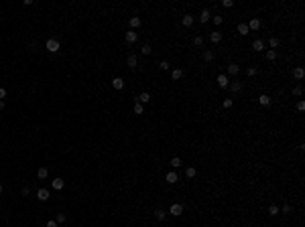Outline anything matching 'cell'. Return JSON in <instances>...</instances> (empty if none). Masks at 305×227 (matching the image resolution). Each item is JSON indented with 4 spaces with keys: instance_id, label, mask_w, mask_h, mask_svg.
Returning a JSON list of instances; mask_svg holds the SVG:
<instances>
[{
    "instance_id": "1",
    "label": "cell",
    "mask_w": 305,
    "mask_h": 227,
    "mask_svg": "<svg viewBox=\"0 0 305 227\" xmlns=\"http://www.w3.org/2000/svg\"><path fill=\"white\" fill-rule=\"evenodd\" d=\"M45 49H47L49 53H57L61 49V43L57 39H47V43H45Z\"/></svg>"
},
{
    "instance_id": "2",
    "label": "cell",
    "mask_w": 305,
    "mask_h": 227,
    "mask_svg": "<svg viewBox=\"0 0 305 227\" xmlns=\"http://www.w3.org/2000/svg\"><path fill=\"white\" fill-rule=\"evenodd\" d=\"M169 213L173 215V217H179V215L183 213V205H181V203H173L171 209H169Z\"/></svg>"
},
{
    "instance_id": "3",
    "label": "cell",
    "mask_w": 305,
    "mask_h": 227,
    "mask_svg": "<svg viewBox=\"0 0 305 227\" xmlns=\"http://www.w3.org/2000/svg\"><path fill=\"white\" fill-rule=\"evenodd\" d=\"M218 87H222V89H226V87H228V85H230V81H228V75H218Z\"/></svg>"
},
{
    "instance_id": "4",
    "label": "cell",
    "mask_w": 305,
    "mask_h": 227,
    "mask_svg": "<svg viewBox=\"0 0 305 227\" xmlns=\"http://www.w3.org/2000/svg\"><path fill=\"white\" fill-rule=\"evenodd\" d=\"M165 180H167L169 185H175L177 180H179V174H177L175 170H171V173H167V176H165Z\"/></svg>"
},
{
    "instance_id": "5",
    "label": "cell",
    "mask_w": 305,
    "mask_h": 227,
    "mask_svg": "<svg viewBox=\"0 0 305 227\" xmlns=\"http://www.w3.org/2000/svg\"><path fill=\"white\" fill-rule=\"evenodd\" d=\"M181 22H183V27H191V25L195 22V18H193V14H183Z\"/></svg>"
},
{
    "instance_id": "6",
    "label": "cell",
    "mask_w": 305,
    "mask_h": 227,
    "mask_svg": "<svg viewBox=\"0 0 305 227\" xmlns=\"http://www.w3.org/2000/svg\"><path fill=\"white\" fill-rule=\"evenodd\" d=\"M112 87H114V89H118V91H120V89H124V79H122V77H114V79H112Z\"/></svg>"
},
{
    "instance_id": "7",
    "label": "cell",
    "mask_w": 305,
    "mask_h": 227,
    "mask_svg": "<svg viewBox=\"0 0 305 227\" xmlns=\"http://www.w3.org/2000/svg\"><path fill=\"white\" fill-rule=\"evenodd\" d=\"M293 77L301 81L305 77V69H303V67H295V69H293Z\"/></svg>"
},
{
    "instance_id": "8",
    "label": "cell",
    "mask_w": 305,
    "mask_h": 227,
    "mask_svg": "<svg viewBox=\"0 0 305 227\" xmlns=\"http://www.w3.org/2000/svg\"><path fill=\"white\" fill-rule=\"evenodd\" d=\"M37 199L39 201H49V191L47 189H39V191H37Z\"/></svg>"
},
{
    "instance_id": "9",
    "label": "cell",
    "mask_w": 305,
    "mask_h": 227,
    "mask_svg": "<svg viewBox=\"0 0 305 227\" xmlns=\"http://www.w3.org/2000/svg\"><path fill=\"white\" fill-rule=\"evenodd\" d=\"M210 18H212V12L208 10V8H203V10H202V14H199V22H208Z\"/></svg>"
},
{
    "instance_id": "10",
    "label": "cell",
    "mask_w": 305,
    "mask_h": 227,
    "mask_svg": "<svg viewBox=\"0 0 305 227\" xmlns=\"http://www.w3.org/2000/svg\"><path fill=\"white\" fill-rule=\"evenodd\" d=\"M136 100H138V104H141V106H144V104H149V101H151V95L147 94V91H142V94L138 95Z\"/></svg>"
},
{
    "instance_id": "11",
    "label": "cell",
    "mask_w": 305,
    "mask_h": 227,
    "mask_svg": "<svg viewBox=\"0 0 305 227\" xmlns=\"http://www.w3.org/2000/svg\"><path fill=\"white\" fill-rule=\"evenodd\" d=\"M124 39H126V43H130V45H132V43H136V39H138V35H136L134 31H128Z\"/></svg>"
},
{
    "instance_id": "12",
    "label": "cell",
    "mask_w": 305,
    "mask_h": 227,
    "mask_svg": "<svg viewBox=\"0 0 305 227\" xmlns=\"http://www.w3.org/2000/svg\"><path fill=\"white\" fill-rule=\"evenodd\" d=\"M228 73H230V75H238V73H240V65H238V63H230V65H228Z\"/></svg>"
},
{
    "instance_id": "13",
    "label": "cell",
    "mask_w": 305,
    "mask_h": 227,
    "mask_svg": "<svg viewBox=\"0 0 305 227\" xmlns=\"http://www.w3.org/2000/svg\"><path fill=\"white\" fill-rule=\"evenodd\" d=\"M63 187H65V180L63 179H53V189L55 191H61Z\"/></svg>"
},
{
    "instance_id": "14",
    "label": "cell",
    "mask_w": 305,
    "mask_h": 227,
    "mask_svg": "<svg viewBox=\"0 0 305 227\" xmlns=\"http://www.w3.org/2000/svg\"><path fill=\"white\" fill-rule=\"evenodd\" d=\"M230 89L234 91V94L242 91V81H232V83H230Z\"/></svg>"
},
{
    "instance_id": "15",
    "label": "cell",
    "mask_w": 305,
    "mask_h": 227,
    "mask_svg": "<svg viewBox=\"0 0 305 227\" xmlns=\"http://www.w3.org/2000/svg\"><path fill=\"white\" fill-rule=\"evenodd\" d=\"M238 33L242 35V37H246V35L250 33V28H248V25H244V22H240V25H238Z\"/></svg>"
},
{
    "instance_id": "16",
    "label": "cell",
    "mask_w": 305,
    "mask_h": 227,
    "mask_svg": "<svg viewBox=\"0 0 305 227\" xmlns=\"http://www.w3.org/2000/svg\"><path fill=\"white\" fill-rule=\"evenodd\" d=\"M169 164H171V168L175 170V168H179V166H181V158H179V156H173V158L169 160Z\"/></svg>"
},
{
    "instance_id": "17",
    "label": "cell",
    "mask_w": 305,
    "mask_h": 227,
    "mask_svg": "<svg viewBox=\"0 0 305 227\" xmlns=\"http://www.w3.org/2000/svg\"><path fill=\"white\" fill-rule=\"evenodd\" d=\"M210 41L218 45V43L222 41V33H220V31H216V33H212V35H210Z\"/></svg>"
},
{
    "instance_id": "18",
    "label": "cell",
    "mask_w": 305,
    "mask_h": 227,
    "mask_svg": "<svg viewBox=\"0 0 305 227\" xmlns=\"http://www.w3.org/2000/svg\"><path fill=\"white\" fill-rule=\"evenodd\" d=\"M181 77H183V71H181V69H173V71H171V79H173V81L181 79Z\"/></svg>"
},
{
    "instance_id": "19",
    "label": "cell",
    "mask_w": 305,
    "mask_h": 227,
    "mask_svg": "<svg viewBox=\"0 0 305 227\" xmlns=\"http://www.w3.org/2000/svg\"><path fill=\"white\" fill-rule=\"evenodd\" d=\"M248 28H252V31H258V28H260V20H258V18H252L250 22H248Z\"/></svg>"
},
{
    "instance_id": "20",
    "label": "cell",
    "mask_w": 305,
    "mask_h": 227,
    "mask_svg": "<svg viewBox=\"0 0 305 227\" xmlns=\"http://www.w3.org/2000/svg\"><path fill=\"white\" fill-rule=\"evenodd\" d=\"M258 104H260V106H264V107L271 106V97H269V95H260V97H258Z\"/></svg>"
},
{
    "instance_id": "21",
    "label": "cell",
    "mask_w": 305,
    "mask_h": 227,
    "mask_svg": "<svg viewBox=\"0 0 305 227\" xmlns=\"http://www.w3.org/2000/svg\"><path fill=\"white\" fill-rule=\"evenodd\" d=\"M136 63H138L136 55H134V53H130V55H128V65H130V69H134V67H136Z\"/></svg>"
},
{
    "instance_id": "22",
    "label": "cell",
    "mask_w": 305,
    "mask_h": 227,
    "mask_svg": "<svg viewBox=\"0 0 305 227\" xmlns=\"http://www.w3.org/2000/svg\"><path fill=\"white\" fill-rule=\"evenodd\" d=\"M141 27V18L138 16H130V28H138Z\"/></svg>"
},
{
    "instance_id": "23",
    "label": "cell",
    "mask_w": 305,
    "mask_h": 227,
    "mask_svg": "<svg viewBox=\"0 0 305 227\" xmlns=\"http://www.w3.org/2000/svg\"><path fill=\"white\" fill-rule=\"evenodd\" d=\"M252 49H254V51H263V49H264V43H263L260 39H256L254 43H252Z\"/></svg>"
},
{
    "instance_id": "24",
    "label": "cell",
    "mask_w": 305,
    "mask_h": 227,
    "mask_svg": "<svg viewBox=\"0 0 305 227\" xmlns=\"http://www.w3.org/2000/svg\"><path fill=\"white\" fill-rule=\"evenodd\" d=\"M155 217H157V219H159V221H165V217H167V213H165L163 209H155Z\"/></svg>"
},
{
    "instance_id": "25",
    "label": "cell",
    "mask_w": 305,
    "mask_h": 227,
    "mask_svg": "<svg viewBox=\"0 0 305 227\" xmlns=\"http://www.w3.org/2000/svg\"><path fill=\"white\" fill-rule=\"evenodd\" d=\"M214 57H216L214 51H203V61H208V63H210V61H214Z\"/></svg>"
},
{
    "instance_id": "26",
    "label": "cell",
    "mask_w": 305,
    "mask_h": 227,
    "mask_svg": "<svg viewBox=\"0 0 305 227\" xmlns=\"http://www.w3.org/2000/svg\"><path fill=\"white\" fill-rule=\"evenodd\" d=\"M195 173H197V170H195V166L185 168V176H187V179H193V176H195Z\"/></svg>"
},
{
    "instance_id": "27",
    "label": "cell",
    "mask_w": 305,
    "mask_h": 227,
    "mask_svg": "<svg viewBox=\"0 0 305 227\" xmlns=\"http://www.w3.org/2000/svg\"><path fill=\"white\" fill-rule=\"evenodd\" d=\"M266 59L275 61V59H277V51H275V49H269V51H266Z\"/></svg>"
},
{
    "instance_id": "28",
    "label": "cell",
    "mask_w": 305,
    "mask_h": 227,
    "mask_svg": "<svg viewBox=\"0 0 305 227\" xmlns=\"http://www.w3.org/2000/svg\"><path fill=\"white\" fill-rule=\"evenodd\" d=\"M37 176H39V179H47L49 170H47V168H39V170H37Z\"/></svg>"
},
{
    "instance_id": "29",
    "label": "cell",
    "mask_w": 305,
    "mask_h": 227,
    "mask_svg": "<svg viewBox=\"0 0 305 227\" xmlns=\"http://www.w3.org/2000/svg\"><path fill=\"white\" fill-rule=\"evenodd\" d=\"M279 213H285V215H291V213H293V209H291V205H283V209H279Z\"/></svg>"
},
{
    "instance_id": "30",
    "label": "cell",
    "mask_w": 305,
    "mask_h": 227,
    "mask_svg": "<svg viewBox=\"0 0 305 227\" xmlns=\"http://www.w3.org/2000/svg\"><path fill=\"white\" fill-rule=\"evenodd\" d=\"M132 112H134V113H138V116H141V113L144 112V107H142L141 104H138V101H136V104H134V107H132Z\"/></svg>"
},
{
    "instance_id": "31",
    "label": "cell",
    "mask_w": 305,
    "mask_h": 227,
    "mask_svg": "<svg viewBox=\"0 0 305 227\" xmlns=\"http://www.w3.org/2000/svg\"><path fill=\"white\" fill-rule=\"evenodd\" d=\"M269 45H271V49H275V51H277V47H279V39H277V37H271Z\"/></svg>"
},
{
    "instance_id": "32",
    "label": "cell",
    "mask_w": 305,
    "mask_h": 227,
    "mask_svg": "<svg viewBox=\"0 0 305 227\" xmlns=\"http://www.w3.org/2000/svg\"><path fill=\"white\" fill-rule=\"evenodd\" d=\"M141 53H142V55H151V53H153L151 45H142V47H141Z\"/></svg>"
},
{
    "instance_id": "33",
    "label": "cell",
    "mask_w": 305,
    "mask_h": 227,
    "mask_svg": "<svg viewBox=\"0 0 305 227\" xmlns=\"http://www.w3.org/2000/svg\"><path fill=\"white\" fill-rule=\"evenodd\" d=\"M256 73H258V69H256V67H248V69H246V75H248V77H254Z\"/></svg>"
},
{
    "instance_id": "34",
    "label": "cell",
    "mask_w": 305,
    "mask_h": 227,
    "mask_svg": "<svg viewBox=\"0 0 305 227\" xmlns=\"http://www.w3.org/2000/svg\"><path fill=\"white\" fill-rule=\"evenodd\" d=\"M193 45H195V47H202V45H203V37H199V35L193 37Z\"/></svg>"
},
{
    "instance_id": "35",
    "label": "cell",
    "mask_w": 305,
    "mask_h": 227,
    "mask_svg": "<svg viewBox=\"0 0 305 227\" xmlns=\"http://www.w3.org/2000/svg\"><path fill=\"white\" fill-rule=\"evenodd\" d=\"M293 95H297V97H299V95H303V85L295 87V89H293Z\"/></svg>"
},
{
    "instance_id": "36",
    "label": "cell",
    "mask_w": 305,
    "mask_h": 227,
    "mask_svg": "<svg viewBox=\"0 0 305 227\" xmlns=\"http://www.w3.org/2000/svg\"><path fill=\"white\" fill-rule=\"evenodd\" d=\"M222 106H224V107H226V110H230V107H232V106H234V101H232V100H230V97H228V100H224V101H222Z\"/></svg>"
},
{
    "instance_id": "37",
    "label": "cell",
    "mask_w": 305,
    "mask_h": 227,
    "mask_svg": "<svg viewBox=\"0 0 305 227\" xmlns=\"http://www.w3.org/2000/svg\"><path fill=\"white\" fill-rule=\"evenodd\" d=\"M277 213H279V207H277V205H271V207H269V215H273V217H275Z\"/></svg>"
},
{
    "instance_id": "38",
    "label": "cell",
    "mask_w": 305,
    "mask_h": 227,
    "mask_svg": "<svg viewBox=\"0 0 305 227\" xmlns=\"http://www.w3.org/2000/svg\"><path fill=\"white\" fill-rule=\"evenodd\" d=\"M159 69H161V71H167V69H169V61H161V63H159Z\"/></svg>"
},
{
    "instance_id": "39",
    "label": "cell",
    "mask_w": 305,
    "mask_h": 227,
    "mask_svg": "<svg viewBox=\"0 0 305 227\" xmlns=\"http://www.w3.org/2000/svg\"><path fill=\"white\" fill-rule=\"evenodd\" d=\"M222 6L224 8H232L234 6V0H222Z\"/></svg>"
},
{
    "instance_id": "40",
    "label": "cell",
    "mask_w": 305,
    "mask_h": 227,
    "mask_svg": "<svg viewBox=\"0 0 305 227\" xmlns=\"http://www.w3.org/2000/svg\"><path fill=\"white\" fill-rule=\"evenodd\" d=\"M55 221H57V223H65V213H59L55 217Z\"/></svg>"
},
{
    "instance_id": "41",
    "label": "cell",
    "mask_w": 305,
    "mask_h": 227,
    "mask_svg": "<svg viewBox=\"0 0 305 227\" xmlns=\"http://www.w3.org/2000/svg\"><path fill=\"white\" fill-rule=\"evenodd\" d=\"M212 20H214V25H222V22H224V18H222V16H214Z\"/></svg>"
},
{
    "instance_id": "42",
    "label": "cell",
    "mask_w": 305,
    "mask_h": 227,
    "mask_svg": "<svg viewBox=\"0 0 305 227\" xmlns=\"http://www.w3.org/2000/svg\"><path fill=\"white\" fill-rule=\"evenodd\" d=\"M20 193H22V197H29V195H31V189H29V187H22V191H20Z\"/></svg>"
},
{
    "instance_id": "43",
    "label": "cell",
    "mask_w": 305,
    "mask_h": 227,
    "mask_svg": "<svg viewBox=\"0 0 305 227\" xmlns=\"http://www.w3.org/2000/svg\"><path fill=\"white\" fill-rule=\"evenodd\" d=\"M4 97H6V89H4V87H0V101L4 100Z\"/></svg>"
},
{
    "instance_id": "44",
    "label": "cell",
    "mask_w": 305,
    "mask_h": 227,
    "mask_svg": "<svg viewBox=\"0 0 305 227\" xmlns=\"http://www.w3.org/2000/svg\"><path fill=\"white\" fill-rule=\"evenodd\" d=\"M297 110H299V112H303V110H305V104H303V101H299V104H297Z\"/></svg>"
},
{
    "instance_id": "45",
    "label": "cell",
    "mask_w": 305,
    "mask_h": 227,
    "mask_svg": "<svg viewBox=\"0 0 305 227\" xmlns=\"http://www.w3.org/2000/svg\"><path fill=\"white\" fill-rule=\"evenodd\" d=\"M57 225H59L57 221H47V227H57Z\"/></svg>"
},
{
    "instance_id": "46",
    "label": "cell",
    "mask_w": 305,
    "mask_h": 227,
    "mask_svg": "<svg viewBox=\"0 0 305 227\" xmlns=\"http://www.w3.org/2000/svg\"><path fill=\"white\" fill-rule=\"evenodd\" d=\"M2 110H4V101H0V112H2Z\"/></svg>"
},
{
    "instance_id": "47",
    "label": "cell",
    "mask_w": 305,
    "mask_h": 227,
    "mask_svg": "<svg viewBox=\"0 0 305 227\" xmlns=\"http://www.w3.org/2000/svg\"><path fill=\"white\" fill-rule=\"evenodd\" d=\"M2 193H4V187H2V185H0V195H2Z\"/></svg>"
}]
</instances>
